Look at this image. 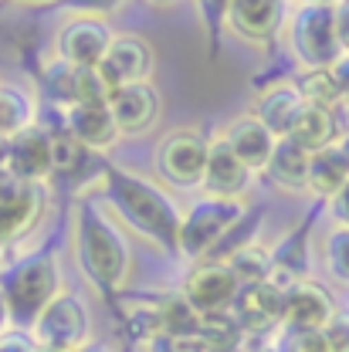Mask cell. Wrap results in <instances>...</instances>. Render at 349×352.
<instances>
[{
    "mask_svg": "<svg viewBox=\"0 0 349 352\" xmlns=\"http://www.w3.org/2000/svg\"><path fill=\"white\" fill-rule=\"evenodd\" d=\"M207 156H211V142L200 132L176 129L156 146V173L180 190L204 186Z\"/></svg>",
    "mask_w": 349,
    "mask_h": 352,
    "instance_id": "cell-7",
    "label": "cell"
},
{
    "mask_svg": "<svg viewBox=\"0 0 349 352\" xmlns=\"http://www.w3.org/2000/svg\"><path fill=\"white\" fill-rule=\"evenodd\" d=\"M7 329H14V325H10V311H7V302H3V295H0V336H3Z\"/></svg>",
    "mask_w": 349,
    "mask_h": 352,
    "instance_id": "cell-40",
    "label": "cell"
},
{
    "mask_svg": "<svg viewBox=\"0 0 349 352\" xmlns=\"http://www.w3.org/2000/svg\"><path fill=\"white\" fill-rule=\"evenodd\" d=\"M285 139H295L306 153H319V149L336 146V116H332V109H319V105L306 102L302 116L295 119V126Z\"/></svg>",
    "mask_w": 349,
    "mask_h": 352,
    "instance_id": "cell-22",
    "label": "cell"
},
{
    "mask_svg": "<svg viewBox=\"0 0 349 352\" xmlns=\"http://www.w3.org/2000/svg\"><path fill=\"white\" fill-rule=\"evenodd\" d=\"M248 352H282V349H275V346H264L262 339H258V342H248Z\"/></svg>",
    "mask_w": 349,
    "mask_h": 352,
    "instance_id": "cell-43",
    "label": "cell"
},
{
    "mask_svg": "<svg viewBox=\"0 0 349 352\" xmlns=\"http://www.w3.org/2000/svg\"><path fill=\"white\" fill-rule=\"evenodd\" d=\"M295 85H299V91H302V98H306L308 105H319V109H336L339 102H346L329 68H312V72H302Z\"/></svg>",
    "mask_w": 349,
    "mask_h": 352,
    "instance_id": "cell-28",
    "label": "cell"
},
{
    "mask_svg": "<svg viewBox=\"0 0 349 352\" xmlns=\"http://www.w3.org/2000/svg\"><path fill=\"white\" fill-rule=\"evenodd\" d=\"M112 28L95 17V14H78L58 31V58L78 68H98L109 44H112Z\"/></svg>",
    "mask_w": 349,
    "mask_h": 352,
    "instance_id": "cell-11",
    "label": "cell"
},
{
    "mask_svg": "<svg viewBox=\"0 0 349 352\" xmlns=\"http://www.w3.org/2000/svg\"><path fill=\"white\" fill-rule=\"evenodd\" d=\"M336 31H339V44H343V51H349V0L336 3Z\"/></svg>",
    "mask_w": 349,
    "mask_h": 352,
    "instance_id": "cell-38",
    "label": "cell"
},
{
    "mask_svg": "<svg viewBox=\"0 0 349 352\" xmlns=\"http://www.w3.org/2000/svg\"><path fill=\"white\" fill-rule=\"evenodd\" d=\"M332 72V78H336V85H339V91H343V98H349V51L329 68Z\"/></svg>",
    "mask_w": 349,
    "mask_h": 352,
    "instance_id": "cell-39",
    "label": "cell"
},
{
    "mask_svg": "<svg viewBox=\"0 0 349 352\" xmlns=\"http://www.w3.org/2000/svg\"><path fill=\"white\" fill-rule=\"evenodd\" d=\"M65 129L72 132L82 146H88L92 153H102V149L116 146V139L123 135L109 102H78V105L65 109Z\"/></svg>",
    "mask_w": 349,
    "mask_h": 352,
    "instance_id": "cell-17",
    "label": "cell"
},
{
    "mask_svg": "<svg viewBox=\"0 0 349 352\" xmlns=\"http://www.w3.org/2000/svg\"><path fill=\"white\" fill-rule=\"evenodd\" d=\"M336 315L332 295L306 278H295L292 285H285V311H282V325L288 332H322L329 325V318Z\"/></svg>",
    "mask_w": 349,
    "mask_h": 352,
    "instance_id": "cell-14",
    "label": "cell"
},
{
    "mask_svg": "<svg viewBox=\"0 0 349 352\" xmlns=\"http://www.w3.org/2000/svg\"><path fill=\"white\" fill-rule=\"evenodd\" d=\"M28 3H51V0H28Z\"/></svg>",
    "mask_w": 349,
    "mask_h": 352,
    "instance_id": "cell-46",
    "label": "cell"
},
{
    "mask_svg": "<svg viewBox=\"0 0 349 352\" xmlns=\"http://www.w3.org/2000/svg\"><path fill=\"white\" fill-rule=\"evenodd\" d=\"M282 352H336L326 332H292Z\"/></svg>",
    "mask_w": 349,
    "mask_h": 352,
    "instance_id": "cell-33",
    "label": "cell"
},
{
    "mask_svg": "<svg viewBox=\"0 0 349 352\" xmlns=\"http://www.w3.org/2000/svg\"><path fill=\"white\" fill-rule=\"evenodd\" d=\"M302 109H306V98H302L299 85H271L268 91H262V98L255 105V116L278 139H285L295 126V119L302 116Z\"/></svg>",
    "mask_w": 349,
    "mask_h": 352,
    "instance_id": "cell-20",
    "label": "cell"
},
{
    "mask_svg": "<svg viewBox=\"0 0 349 352\" xmlns=\"http://www.w3.org/2000/svg\"><path fill=\"white\" fill-rule=\"evenodd\" d=\"M153 65H156V54L146 38L139 34H116L102 65H98V75L105 78V85L123 88V85H136V82H149L153 75Z\"/></svg>",
    "mask_w": 349,
    "mask_h": 352,
    "instance_id": "cell-10",
    "label": "cell"
},
{
    "mask_svg": "<svg viewBox=\"0 0 349 352\" xmlns=\"http://www.w3.org/2000/svg\"><path fill=\"white\" fill-rule=\"evenodd\" d=\"M146 352H207V346L200 336H160L146 346Z\"/></svg>",
    "mask_w": 349,
    "mask_h": 352,
    "instance_id": "cell-34",
    "label": "cell"
},
{
    "mask_svg": "<svg viewBox=\"0 0 349 352\" xmlns=\"http://www.w3.org/2000/svg\"><path fill=\"white\" fill-rule=\"evenodd\" d=\"M102 197L119 223H126L132 234H139L142 241H149L167 254H180L183 210L163 186L123 166H102Z\"/></svg>",
    "mask_w": 349,
    "mask_h": 352,
    "instance_id": "cell-1",
    "label": "cell"
},
{
    "mask_svg": "<svg viewBox=\"0 0 349 352\" xmlns=\"http://www.w3.org/2000/svg\"><path fill=\"white\" fill-rule=\"evenodd\" d=\"M332 217H336L339 227H346L349 230V183L332 197Z\"/></svg>",
    "mask_w": 349,
    "mask_h": 352,
    "instance_id": "cell-37",
    "label": "cell"
},
{
    "mask_svg": "<svg viewBox=\"0 0 349 352\" xmlns=\"http://www.w3.org/2000/svg\"><path fill=\"white\" fill-rule=\"evenodd\" d=\"M326 264H329V271L336 278L349 281V230L346 227H339V230L329 234V241H326Z\"/></svg>",
    "mask_w": 349,
    "mask_h": 352,
    "instance_id": "cell-32",
    "label": "cell"
},
{
    "mask_svg": "<svg viewBox=\"0 0 349 352\" xmlns=\"http://www.w3.org/2000/svg\"><path fill=\"white\" fill-rule=\"evenodd\" d=\"M78 352H112L109 346H102V342H88V346H82Z\"/></svg>",
    "mask_w": 349,
    "mask_h": 352,
    "instance_id": "cell-44",
    "label": "cell"
},
{
    "mask_svg": "<svg viewBox=\"0 0 349 352\" xmlns=\"http://www.w3.org/2000/svg\"><path fill=\"white\" fill-rule=\"evenodd\" d=\"M51 146H54V173H78L88 163V146H82L68 129L51 132Z\"/></svg>",
    "mask_w": 349,
    "mask_h": 352,
    "instance_id": "cell-30",
    "label": "cell"
},
{
    "mask_svg": "<svg viewBox=\"0 0 349 352\" xmlns=\"http://www.w3.org/2000/svg\"><path fill=\"white\" fill-rule=\"evenodd\" d=\"M244 281L234 274V267L227 261H218V258H207L200 261L183 281V298L197 308L204 318L207 315H224L231 311L237 295H241Z\"/></svg>",
    "mask_w": 349,
    "mask_h": 352,
    "instance_id": "cell-8",
    "label": "cell"
},
{
    "mask_svg": "<svg viewBox=\"0 0 349 352\" xmlns=\"http://www.w3.org/2000/svg\"><path fill=\"white\" fill-rule=\"evenodd\" d=\"M0 248H3V244H0Z\"/></svg>",
    "mask_w": 349,
    "mask_h": 352,
    "instance_id": "cell-48",
    "label": "cell"
},
{
    "mask_svg": "<svg viewBox=\"0 0 349 352\" xmlns=\"http://www.w3.org/2000/svg\"><path fill=\"white\" fill-rule=\"evenodd\" d=\"M251 170L241 163V156L224 142L214 139L211 142V156H207V173H204V190L211 197H241L251 183Z\"/></svg>",
    "mask_w": 349,
    "mask_h": 352,
    "instance_id": "cell-19",
    "label": "cell"
},
{
    "mask_svg": "<svg viewBox=\"0 0 349 352\" xmlns=\"http://www.w3.org/2000/svg\"><path fill=\"white\" fill-rule=\"evenodd\" d=\"M322 332L329 336V342H332L336 352H349V311H336Z\"/></svg>",
    "mask_w": 349,
    "mask_h": 352,
    "instance_id": "cell-35",
    "label": "cell"
},
{
    "mask_svg": "<svg viewBox=\"0 0 349 352\" xmlns=\"http://www.w3.org/2000/svg\"><path fill=\"white\" fill-rule=\"evenodd\" d=\"M346 183H349V170H346V163H343V156H339L336 146L312 153V166H308V190H312V193L332 200Z\"/></svg>",
    "mask_w": 349,
    "mask_h": 352,
    "instance_id": "cell-24",
    "label": "cell"
},
{
    "mask_svg": "<svg viewBox=\"0 0 349 352\" xmlns=\"http://www.w3.org/2000/svg\"><path fill=\"white\" fill-rule=\"evenodd\" d=\"M220 139L241 156V163H244L251 173H264V170H268V160H271L275 142H278V135L268 129L255 112L237 116V119L224 129Z\"/></svg>",
    "mask_w": 349,
    "mask_h": 352,
    "instance_id": "cell-16",
    "label": "cell"
},
{
    "mask_svg": "<svg viewBox=\"0 0 349 352\" xmlns=\"http://www.w3.org/2000/svg\"><path fill=\"white\" fill-rule=\"evenodd\" d=\"M234 318L241 322L248 342L262 332H271L275 325H282V311H285V285H278L275 278L244 285L237 302H234Z\"/></svg>",
    "mask_w": 349,
    "mask_h": 352,
    "instance_id": "cell-12",
    "label": "cell"
},
{
    "mask_svg": "<svg viewBox=\"0 0 349 352\" xmlns=\"http://www.w3.org/2000/svg\"><path fill=\"white\" fill-rule=\"evenodd\" d=\"M227 10H231V0H197V14H200V21H204L211 54H218L220 28L227 24Z\"/></svg>",
    "mask_w": 349,
    "mask_h": 352,
    "instance_id": "cell-31",
    "label": "cell"
},
{
    "mask_svg": "<svg viewBox=\"0 0 349 352\" xmlns=\"http://www.w3.org/2000/svg\"><path fill=\"white\" fill-rule=\"evenodd\" d=\"M34 102L24 88L0 82V139H10L21 129L34 126Z\"/></svg>",
    "mask_w": 349,
    "mask_h": 352,
    "instance_id": "cell-25",
    "label": "cell"
},
{
    "mask_svg": "<svg viewBox=\"0 0 349 352\" xmlns=\"http://www.w3.org/2000/svg\"><path fill=\"white\" fill-rule=\"evenodd\" d=\"M200 342L207 352H244L248 349V336L241 329V322L234 318V311L224 315H207L204 329H200Z\"/></svg>",
    "mask_w": 349,
    "mask_h": 352,
    "instance_id": "cell-26",
    "label": "cell"
},
{
    "mask_svg": "<svg viewBox=\"0 0 349 352\" xmlns=\"http://www.w3.org/2000/svg\"><path fill=\"white\" fill-rule=\"evenodd\" d=\"M123 322L132 339L149 346L153 339L163 336V295H136L123 305Z\"/></svg>",
    "mask_w": 349,
    "mask_h": 352,
    "instance_id": "cell-23",
    "label": "cell"
},
{
    "mask_svg": "<svg viewBox=\"0 0 349 352\" xmlns=\"http://www.w3.org/2000/svg\"><path fill=\"white\" fill-rule=\"evenodd\" d=\"M282 17H285V0H231L227 28L244 41L264 44L278 34Z\"/></svg>",
    "mask_w": 349,
    "mask_h": 352,
    "instance_id": "cell-18",
    "label": "cell"
},
{
    "mask_svg": "<svg viewBox=\"0 0 349 352\" xmlns=\"http://www.w3.org/2000/svg\"><path fill=\"white\" fill-rule=\"evenodd\" d=\"M58 3H65V7H72V10H82V14H109V10H116V7H123V0H58Z\"/></svg>",
    "mask_w": 349,
    "mask_h": 352,
    "instance_id": "cell-36",
    "label": "cell"
},
{
    "mask_svg": "<svg viewBox=\"0 0 349 352\" xmlns=\"http://www.w3.org/2000/svg\"><path fill=\"white\" fill-rule=\"evenodd\" d=\"M346 102H349V98H346Z\"/></svg>",
    "mask_w": 349,
    "mask_h": 352,
    "instance_id": "cell-49",
    "label": "cell"
},
{
    "mask_svg": "<svg viewBox=\"0 0 349 352\" xmlns=\"http://www.w3.org/2000/svg\"><path fill=\"white\" fill-rule=\"evenodd\" d=\"M336 149H339V156H343V163H346V170H349V135H343L336 142Z\"/></svg>",
    "mask_w": 349,
    "mask_h": 352,
    "instance_id": "cell-41",
    "label": "cell"
},
{
    "mask_svg": "<svg viewBox=\"0 0 349 352\" xmlns=\"http://www.w3.org/2000/svg\"><path fill=\"white\" fill-rule=\"evenodd\" d=\"M44 183L0 176V244L21 241L44 214Z\"/></svg>",
    "mask_w": 349,
    "mask_h": 352,
    "instance_id": "cell-9",
    "label": "cell"
},
{
    "mask_svg": "<svg viewBox=\"0 0 349 352\" xmlns=\"http://www.w3.org/2000/svg\"><path fill=\"white\" fill-rule=\"evenodd\" d=\"M248 217V204L241 197H200L180 223V254L211 258L220 241Z\"/></svg>",
    "mask_w": 349,
    "mask_h": 352,
    "instance_id": "cell-4",
    "label": "cell"
},
{
    "mask_svg": "<svg viewBox=\"0 0 349 352\" xmlns=\"http://www.w3.org/2000/svg\"><path fill=\"white\" fill-rule=\"evenodd\" d=\"M153 3H170V0H153Z\"/></svg>",
    "mask_w": 349,
    "mask_h": 352,
    "instance_id": "cell-47",
    "label": "cell"
},
{
    "mask_svg": "<svg viewBox=\"0 0 349 352\" xmlns=\"http://www.w3.org/2000/svg\"><path fill=\"white\" fill-rule=\"evenodd\" d=\"M116 126L123 135H142L156 126L160 119V95L149 82H136V85H123L112 91L109 98Z\"/></svg>",
    "mask_w": 349,
    "mask_h": 352,
    "instance_id": "cell-15",
    "label": "cell"
},
{
    "mask_svg": "<svg viewBox=\"0 0 349 352\" xmlns=\"http://www.w3.org/2000/svg\"><path fill=\"white\" fill-rule=\"evenodd\" d=\"M204 315L180 295H163V336H200Z\"/></svg>",
    "mask_w": 349,
    "mask_h": 352,
    "instance_id": "cell-27",
    "label": "cell"
},
{
    "mask_svg": "<svg viewBox=\"0 0 349 352\" xmlns=\"http://www.w3.org/2000/svg\"><path fill=\"white\" fill-rule=\"evenodd\" d=\"M7 173L31 183H44L47 176H54V146L51 132L41 122L7 139Z\"/></svg>",
    "mask_w": 349,
    "mask_h": 352,
    "instance_id": "cell-13",
    "label": "cell"
},
{
    "mask_svg": "<svg viewBox=\"0 0 349 352\" xmlns=\"http://www.w3.org/2000/svg\"><path fill=\"white\" fill-rule=\"evenodd\" d=\"M0 295L10 311V325L31 332L44 308L61 295V271L51 248H38L21 261L7 264L0 271Z\"/></svg>",
    "mask_w": 349,
    "mask_h": 352,
    "instance_id": "cell-3",
    "label": "cell"
},
{
    "mask_svg": "<svg viewBox=\"0 0 349 352\" xmlns=\"http://www.w3.org/2000/svg\"><path fill=\"white\" fill-rule=\"evenodd\" d=\"M308 166H312V153H306L295 139H278L264 173L282 190H302L308 186Z\"/></svg>",
    "mask_w": 349,
    "mask_h": 352,
    "instance_id": "cell-21",
    "label": "cell"
},
{
    "mask_svg": "<svg viewBox=\"0 0 349 352\" xmlns=\"http://www.w3.org/2000/svg\"><path fill=\"white\" fill-rule=\"evenodd\" d=\"M288 41L295 58L312 68H332L346 51L339 44V31H336V7H319V3H302L288 24Z\"/></svg>",
    "mask_w": 349,
    "mask_h": 352,
    "instance_id": "cell-5",
    "label": "cell"
},
{
    "mask_svg": "<svg viewBox=\"0 0 349 352\" xmlns=\"http://www.w3.org/2000/svg\"><path fill=\"white\" fill-rule=\"evenodd\" d=\"M75 248L88 281L102 295H116L132 271V244L105 197H82L75 214Z\"/></svg>",
    "mask_w": 349,
    "mask_h": 352,
    "instance_id": "cell-2",
    "label": "cell"
},
{
    "mask_svg": "<svg viewBox=\"0 0 349 352\" xmlns=\"http://www.w3.org/2000/svg\"><path fill=\"white\" fill-rule=\"evenodd\" d=\"M31 336L41 352H78L88 346L92 336V315L85 302L72 292H61L51 305L38 315V322L31 325Z\"/></svg>",
    "mask_w": 349,
    "mask_h": 352,
    "instance_id": "cell-6",
    "label": "cell"
},
{
    "mask_svg": "<svg viewBox=\"0 0 349 352\" xmlns=\"http://www.w3.org/2000/svg\"><path fill=\"white\" fill-rule=\"evenodd\" d=\"M302 3H319V7H336V3H343V0H302Z\"/></svg>",
    "mask_w": 349,
    "mask_h": 352,
    "instance_id": "cell-45",
    "label": "cell"
},
{
    "mask_svg": "<svg viewBox=\"0 0 349 352\" xmlns=\"http://www.w3.org/2000/svg\"><path fill=\"white\" fill-rule=\"evenodd\" d=\"M224 261L234 267V274L244 281V285H255V281H268L271 278V254H264L258 244H248L241 251H234L231 258Z\"/></svg>",
    "mask_w": 349,
    "mask_h": 352,
    "instance_id": "cell-29",
    "label": "cell"
},
{
    "mask_svg": "<svg viewBox=\"0 0 349 352\" xmlns=\"http://www.w3.org/2000/svg\"><path fill=\"white\" fill-rule=\"evenodd\" d=\"M0 176H7V139H0Z\"/></svg>",
    "mask_w": 349,
    "mask_h": 352,
    "instance_id": "cell-42",
    "label": "cell"
}]
</instances>
